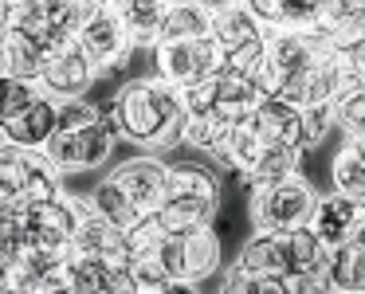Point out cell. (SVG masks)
I'll use <instances>...</instances> for the list:
<instances>
[{
    "instance_id": "6da1fadb",
    "label": "cell",
    "mask_w": 365,
    "mask_h": 294,
    "mask_svg": "<svg viewBox=\"0 0 365 294\" xmlns=\"http://www.w3.org/2000/svg\"><path fill=\"white\" fill-rule=\"evenodd\" d=\"M118 137L142 145L150 157H165L185 145V103L181 90L165 87L161 79H130L114 90L110 103Z\"/></svg>"
},
{
    "instance_id": "7a4b0ae2",
    "label": "cell",
    "mask_w": 365,
    "mask_h": 294,
    "mask_svg": "<svg viewBox=\"0 0 365 294\" xmlns=\"http://www.w3.org/2000/svg\"><path fill=\"white\" fill-rule=\"evenodd\" d=\"M232 267L244 271V275H259V278H299V283L322 286L326 247L307 228H299V231H247V239L240 243V255Z\"/></svg>"
},
{
    "instance_id": "3957f363",
    "label": "cell",
    "mask_w": 365,
    "mask_h": 294,
    "mask_svg": "<svg viewBox=\"0 0 365 294\" xmlns=\"http://www.w3.org/2000/svg\"><path fill=\"white\" fill-rule=\"evenodd\" d=\"M220 212V177L197 161L169 165V184L161 204L150 212V220L161 231H192V228H212Z\"/></svg>"
},
{
    "instance_id": "277c9868",
    "label": "cell",
    "mask_w": 365,
    "mask_h": 294,
    "mask_svg": "<svg viewBox=\"0 0 365 294\" xmlns=\"http://www.w3.org/2000/svg\"><path fill=\"white\" fill-rule=\"evenodd\" d=\"M185 118L189 122H208V126L220 134V130L244 126L252 118L255 103H259V87H255V75L244 71H228L224 67L216 79H208L205 87L185 90Z\"/></svg>"
},
{
    "instance_id": "5b68a950",
    "label": "cell",
    "mask_w": 365,
    "mask_h": 294,
    "mask_svg": "<svg viewBox=\"0 0 365 294\" xmlns=\"http://www.w3.org/2000/svg\"><path fill=\"white\" fill-rule=\"evenodd\" d=\"M59 184H63V177L48 165L43 153L0 142V208L24 212L32 204L56 200V196H63Z\"/></svg>"
},
{
    "instance_id": "8992f818",
    "label": "cell",
    "mask_w": 365,
    "mask_h": 294,
    "mask_svg": "<svg viewBox=\"0 0 365 294\" xmlns=\"http://www.w3.org/2000/svg\"><path fill=\"white\" fill-rule=\"evenodd\" d=\"M208 36H212V43L228 71L255 75V67L263 63L267 32H263L259 20L240 0L236 4H208Z\"/></svg>"
},
{
    "instance_id": "52a82bcc",
    "label": "cell",
    "mask_w": 365,
    "mask_h": 294,
    "mask_svg": "<svg viewBox=\"0 0 365 294\" xmlns=\"http://www.w3.org/2000/svg\"><path fill=\"white\" fill-rule=\"evenodd\" d=\"M247 228L252 231H299L307 228L314 212V189L299 173L275 184H255L247 189Z\"/></svg>"
},
{
    "instance_id": "ba28073f",
    "label": "cell",
    "mask_w": 365,
    "mask_h": 294,
    "mask_svg": "<svg viewBox=\"0 0 365 294\" xmlns=\"http://www.w3.org/2000/svg\"><path fill=\"white\" fill-rule=\"evenodd\" d=\"M114 137H118L114 114H110V106L103 103V118L98 122H91V126H83V130H56L51 142L43 145V157H48V165L56 169L59 177L83 173V169H95L110 157Z\"/></svg>"
},
{
    "instance_id": "9c48e42d",
    "label": "cell",
    "mask_w": 365,
    "mask_h": 294,
    "mask_svg": "<svg viewBox=\"0 0 365 294\" xmlns=\"http://www.w3.org/2000/svg\"><path fill=\"white\" fill-rule=\"evenodd\" d=\"M153 71H158L153 79H161L165 87L185 95V90H197L208 79H216L224 71V59L216 51L212 36H205V40H185V43H158L153 48Z\"/></svg>"
},
{
    "instance_id": "30bf717a",
    "label": "cell",
    "mask_w": 365,
    "mask_h": 294,
    "mask_svg": "<svg viewBox=\"0 0 365 294\" xmlns=\"http://www.w3.org/2000/svg\"><path fill=\"white\" fill-rule=\"evenodd\" d=\"M75 48L83 51L95 75L118 71L130 56H134V40L126 36V28L118 24L110 4H87V16H83L79 32H75Z\"/></svg>"
},
{
    "instance_id": "8fae6325",
    "label": "cell",
    "mask_w": 365,
    "mask_h": 294,
    "mask_svg": "<svg viewBox=\"0 0 365 294\" xmlns=\"http://www.w3.org/2000/svg\"><path fill=\"white\" fill-rule=\"evenodd\" d=\"M75 224H79V204L67 196L43 200L20 212V228L32 251H71Z\"/></svg>"
},
{
    "instance_id": "7c38bea8",
    "label": "cell",
    "mask_w": 365,
    "mask_h": 294,
    "mask_svg": "<svg viewBox=\"0 0 365 294\" xmlns=\"http://www.w3.org/2000/svg\"><path fill=\"white\" fill-rule=\"evenodd\" d=\"M71 43H59L43 32H20V28H0V75L36 83L51 56L67 51Z\"/></svg>"
},
{
    "instance_id": "4fadbf2b",
    "label": "cell",
    "mask_w": 365,
    "mask_h": 294,
    "mask_svg": "<svg viewBox=\"0 0 365 294\" xmlns=\"http://www.w3.org/2000/svg\"><path fill=\"white\" fill-rule=\"evenodd\" d=\"M307 231L326 247V251H334V247L365 236V204L361 200L341 196V192H326V196L314 200V212H310V220H307Z\"/></svg>"
},
{
    "instance_id": "5bb4252c",
    "label": "cell",
    "mask_w": 365,
    "mask_h": 294,
    "mask_svg": "<svg viewBox=\"0 0 365 294\" xmlns=\"http://www.w3.org/2000/svg\"><path fill=\"white\" fill-rule=\"evenodd\" d=\"M63 290L67 294H134L138 283L130 275V263H110V259H95V255L67 251Z\"/></svg>"
},
{
    "instance_id": "9a60e30c",
    "label": "cell",
    "mask_w": 365,
    "mask_h": 294,
    "mask_svg": "<svg viewBox=\"0 0 365 294\" xmlns=\"http://www.w3.org/2000/svg\"><path fill=\"white\" fill-rule=\"evenodd\" d=\"M98 75H95V67L83 59V51L75 48H67V51H59V56H51L48 63H43V71H40V79H36V90H40L43 98H51V103H79V98H87V90H91V83H95Z\"/></svg>"
},
{
    "instance_id": "2e32d148",
    "label": "cell",
    "mask_w": 365,
    "mask_h": 294,
    "mask_svg": "<svg viewBox=\"0 0 365 294\" xmlns=\"http://www.w3.org/2000/svg\"><path fill=\"white\" fill-rule=\"evenodd\" d=\"M110 181L118 184L122 192H126V200L138 208V212L150 216L153 208L161 204V196H165L169 161H165V157H150V153H142V157H134V161H122V165L110 173Z\"/></svg>"
},
{
    "instance_id": "e0dca14e",
    "label": "cell",
    "mask_w": 365,
    "mask_h": 294,
    "mask_svg": "<svg viewBox=\"0 0 365 294\" xmlns=\"http://www.w3.org/2000/svg\"><path fill=\"white\" fill-rule=\"evenodd\" d=\"M247 126L255 130L263 145H283V149L302 153L307 149V134H302V110L279 103V98H259L247 118Z\"/></svg>"
},
{
    "instance_id": "ac0fdd59",
    "label": "cell",
    "mask_w": 365,
    "mask_h": 294,
    "mask_svg": "<svg viewBox=\"0 0 365 294\" xmlns=\"http://www.w3.org/2000/svg\"><path fill=\"white\" fill-rule=\"evenodd\" d=\"M71 251L110 259V263H130V231H118L114 224L98 220L95 212H87L79 204V224H75V236H71Z\"/></svg>"
},
{
    "instance_id": "d6986e66",
    "label": "cell",
    "mask_w": 365,
    "mask_h": 294,
    "mask_svg": "<svg viewBox=\"0 0 365 294\" xmlns=\"http://www.w3.org/2000/svg\"><path fill=\"white\" fill-rule=\"evenodd\" d=\"M318 0H252L247 12L267 36H299L318 28Z\"/></svg>"
},
{
    "instance_id": "ffe728a7",
    "label": "cell",
    "mask_w": 365,
    "mask_h": 294,
    "mask_svg": "<svg viewBox=\"0 0 365 294\" xmlns=\"http://www.w3.org/2000/svg\"><path fill=\"white\" fill-rule=\"evenodd\" d=\"M322 286L330 294H361L365 290V236L326 251Z\"/></svg>"
},
{
    "instance_id": "44dd1931",
    "label": "cell",
    "mask_w": 365,
    "mask_h": 294,
    "mask_svg": "<svg viewBox=\"0 0 365 294\" xmlns=\"http://www.w3.org/2000/svg\"><path fill=\"white\" fill-rule=\"evenodd\" d=\"M56 118H59V103H51V98L40 95L9 130H4V134H0V142L20 145V149H32V153H43V145H48L51 134H56Z\"/></svg>"
},
{
    "instance_id": "7402d4cb",
    "label": "cell",
    "mask_w": 365,
    "mask_h": 294,
    "mask_svg": "<svg viewBox=\"0 0 365 294\" xmlns=\"http://www.w3.org/2000/svg\"><path fill=\"white\" fill-rule=\"evenodd\" d=\"M110 9L138 48V43H158L165 12H169V0H110Z\"/></svg>"
},
{
    "instance_id": "603a6c76",
    "label": "cell",
    "mask_w": 365,
    "mask_h": 294,
    "mask_svg": "<svg viewBox=\"0 0 365 294\" xmlns=\"http://www.w3.org/2000/svg\"><path fill=\"white\" fill-rule=\"evenodd\" d=\"M83 208H87V212H95L98 220L114 224L118 231H134L138 224L145 220V216L138 212L134 204H130V200H126V192H122L118 184L110 181V177H103V181L95 184V192H91V196L83 200Z\"/></svg>"
},
{
    "instance_id": "cb8c5ba5",
    "label": "cell",
    "mask_w": 365,
    "mask_h": 294,
    "mask_svg": "<svg viewBox=\"0 0 365 294\" xmlns=\"http://www.w3.org/2000/svg\"><path fill=\"white\" fill-rule=\"evenodd\" d=\"M208 36V4L197 0H173L165 12V24H161L158 43H185V40H205ZM153 43V48H158Z\"/></svg>"
},
{
    "instance_id": "d4e9b609",
    "label": "cell",
    "mask_w": 365,
    "mask_h": 294,
    "mask_svg": "<svg viewBox=\"0 0 365 294\" xmlns=\"http://www.w3.org/2000/svg\"><path fill=\"white\" fill-rule=\"evenodd\" d=\"M334 192L349 200H365V137H349L334 153Z\"/></svg>"
},
{
    "instance_id": "484cf974",
    "label": "cell",
    "mask_w": 365,
    "mask_h": 294,
    "mask_svg": "<svg viewBox=\"0 0 365 294\" xmlns=\"http://www.w3.org/2000/svg\"><path fill=\"white\" fill-rule=\"evenodd\" d=\"M299 157L302 153L294 149H283V145H263L259 157L252 161V169H247L240 181H244V189H255V184H275V181H287V177L299 173Z\"/></svg>"
},
{
    "instance_id": "4316f807",
    "label": "cell",
    "mask_w": 365,
    "mask_h": 294,
    "mask_svg": "<svg viewBox=\"0 0 365 294\" xmlns=\"http://www.w3.org/2000/svg\"><path fill=\"white\" fill-rule=\"evenodd\" d=\"M314 290H326V286L299 283V278H259V275H244V271L228 267L220 294H314Z\"/></svg>"
},
{
    "instance_id": "83f0119b",
    "label": "cell",
    "mask_w": 365,
    "mask_h": 294,
    "mask_svg": "<svg viewBox=\"0 0 365 294\" xmlns=\"http://www.w3.org/2000/svg\"><path fill=\"white\" fill-rule=\"evenodd\" d=\"M40 98L36 83H24V79H12V75H0V134L28 110V106Z\"/></svg>"
},
{
    "instance_id": "f1b7e54d",
    "label": "cell",
    "mask_w": 365,
    "mask_h": 294,
    "mask_svg": "<svg viewBox=\"0 0 365 294\" xmlns=\"http://www.w3.org/2000/svg\"><path fill=\"white\" fill-rule=\"evenodd\" d=\"M330 118L338 130H346V137H365V87H349L330 106Z\"/></svg>"
},
{
    "instance_id": "f546056e",
    "label": "cell",
    "mask_w": 365,
    "mask_h": 294,
    "mask_svg": "<svg viewBox=\"0 0 365 294\" xmlns=\"http://www.w3.org/2000/svg\"><path fill=\"white\" fill-rule=\"evenodd\" d=\"M28 251H32V247H28L24 228H20V212L0 208V267H12V263H20Z\"/></svg>"
},
{
    "instance_id": "4dcf8cb0",
    "label": "cell",
    "mask_w": 365,
    "mask_h": 294,
    "mask_svg": "<svg viewBox=\"0 0 365 294\" xmlns=\"http://www.w3.org/2000/svg\"><path fill=\"white\" fill-rule=\"evenodd\" d=\"M334 126V118H330V106H307L302 110V134H307V149L310 145H318L326 137V130Z\"/></svg>"
},
{
    "instance_id": "1f68e13d",
    "label": "cell",
    "mask_w": 365,
    "mask_h": 294,
    "mask_svg": "<svg viewBox=\"0 0 365 294\" xmlns=\"http://www.w3.org/2000/svg\"><path fill=\"white\" fill-rule=\"evenodd\" d=\"M165 294H197V286H181V283H173V286H165Z\"/></svg>"
},
{
    "instance_id": "d6a6232c",
    "label": "cell",
    "mask_w": 365,
    "mask_h": 294,
    "mask_svg": "<svg viewBox=\"0 0 365 294\" xmlns=\"http://www.w3.org/2000/svg\"><path fill=\"white\" fill-rule=\"evenodd\" d=\"M134 294H165V286H138Z\"/></svg>"
},
{
    "instance_id": "836d02e7",
    "label": "cell",
    "mask_w": 365,
    "mask_h": 294,
    "mask_svg": "<svg viewBox=\"0 0 365 294\" xmlns=\"http://www.w3.org/2000/svg\"><path fill=\"white\" fill-rule=\"evenodd\" d=\"M48 294H67V290H63V286H59V290H48Z\"/></svg>"
}]
</instances>
